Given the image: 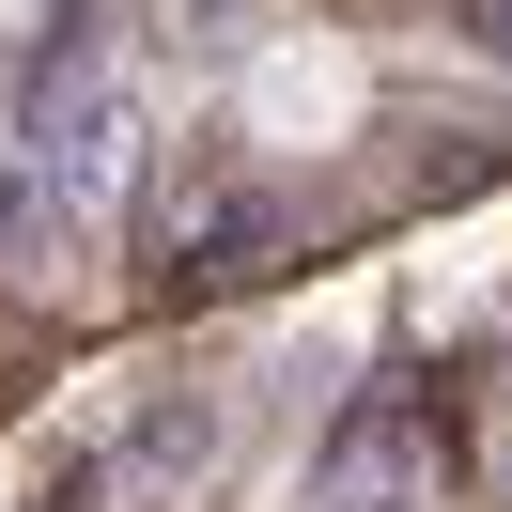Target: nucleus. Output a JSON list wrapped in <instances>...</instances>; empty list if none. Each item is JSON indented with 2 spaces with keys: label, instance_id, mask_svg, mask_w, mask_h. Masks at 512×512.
Here are the masks:
<instances>
[{
  "label": "nucleus",
  "instance_id": "f257e3e1",
  "mask_svg": "<svg viewBox=\"0 0 512 512\" xmlns=\"http://www.w3.org/2000/svg\"><path fill=\"white\" fill-rule=\"evenodd\" d=\"M140 202V94L109 78V32L63 16L16 78V140H0V264L16 280H78Z\"/></svg>",
  "mask_w": 512,
  "mask_h": 512
},
{
  "label": "nucleus",
  "instance_id": "f03ea898",
  "mask_svg": "<svg viewBox=\"0 0 512 512\" xmlns=\"http://www.w3.org/2000/svg\"><path fill=\"white\" fill-rule=\"evenodd\" d=\"M311 512H435V435H419V404H404V388H373V404L326 435Z\"/></svg>",
  "mask_w": 512,
  "mask_h": 512
},
{
  "label": "nucleus",
  "instance_id": "7ed1b4c3",
  "mask_svg": "<svg viewBox=\"0 0 512 512\" xmlns=\"http://www.w3.org/2000/svg\"><path fill=\"white\" fill-rule=\"evenodd\" d=\"M202 466H218V388H171V404L125 419V450H109V481H125V497H187Z\"/></svg>",
  "mask_w": 512,
  "mask_h": 512
},
{
  "label": "nucleus",
  "instance_id": "20e7f679",
  "mask_svg": "<svg viewBox=\"0 0 512 512\" xmlns=\"http://www.w3.org/2000/svg\"><path fill=\"white\" fill-rule=\"evenodd\" d=\"M481 32H497V47H512V0H481Z\"/></svg>",
  "mask_w": 512,
  "mask_h": 512
}]
</instances>
